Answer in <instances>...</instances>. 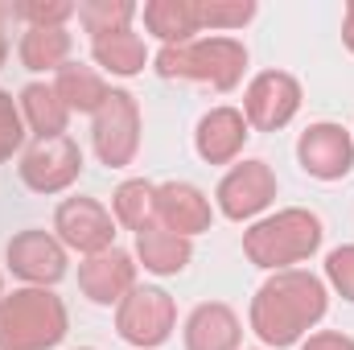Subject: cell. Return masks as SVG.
<instances>
[{"mask_svg": "<svg viewBox=\"0 0 354 350\" xmlns=\"http://www.w3.org/2000/svg\"><path fill=\"white\" fill-rule=\"evenodd\" d=\"M326 313H330V284L305 268H288V272H272L256 288L248 326L268 350H284L301 347Z\"/></svg>", "mask_w": 354, "mask_h": 350, "instance_id": "1", "label": "cell"}, {"mask_svg": "<svg viewBox=\"0 0 354 350\" xmlns=\"http://www.w3.org/2000/svg\"><path fill=\"white\" fill-rule=\"evenodd\" d=\"M322 239H326V227L313 210L284 206L276 214L256 219L243 231V256L264 272H288L297 264L313 260L322 252Z\"/></svg>", "mask_w": 354, "mask_h": 350, "instance_id": "2", "label": "cell"}, {"mask_svg": "<svg viewBox=\"0 0 354 350\" xmlns=\"http://www.w3.org/2000/svg\"><path fill=\"white\" fill-rule=\"evenodd\" d=\"M71 334L66 301L54 288H12L0 301V350H54Z\"/></svg>", "mask_w": 354, "mask_h": 350, "instance_id": "3", "label": "cell"}, {"mask_svg": "<svg viewBox=\"0 0 354 350\" xmlns=\"http://www.w3.org/2000/svg\"><path fill=\"white\" fill-rule=\"evenodd\" d=\"M153 71L161 79H185V83H202V87L235 91L243 83L248 71V46L235 37H194L185 46H161V54L153 58Z\"/></svg>", "mask_w": 354, "mask_h": 350, "instance_id": "4", "label": "cell"}, {"mask_svg": "<svg viewBox=\"0 0 354 350\" xmlns=\"http://www.w3.org/2000/svg\"><path fill=\"white\" fill-rule=\"evenodd\" d=\"M140 132H145V120H140L136 95L111 87L107 103L91 116V149H95L99 165L128 169L140 153Z\"/></svg>", "mask_w": 354, "mask_h": 350, "instance_id": "5", "label": "cell"}, {"mask_svg": "<svg viewBox=\"0 0 354 350\" xmlns=\"http://www.w3.org/2000/svg\"><path fill=\"white\" fill-rule=\"evenodd\" d=\"M177 330V301L157 284H136L115 305V334L136 350H157Z\"/></svg>", "mask_w": 354, "mask_h": 350, "instance_id": "6", "label": "cell"}, {"mask_svg": "<svg viewBox=\"0 0 354 350\" xmlns=\"http://www.w3.org/2000/svg\"><path fill=\"white\" fill-rule=\"evenodd\" d=\"M54 235L66 252H79L87 260L115 248V219L99 198H62L54 210Z\"/></svg>", "mask_w": 354, "mask_h": 350, "instance_id": "7", "label": "cell"}, {"mask_svg": "<svg viewBox=\"0 0 354 350\" xmlns=\"http://www.w3.org/2000/svg\"><path fill=\"white\" fill-rule=\"evenodd\" d=\"M276 190L280 185H276L272 165L252 157V161H239V165H231L223 174L218 190H214V206L231 223H252L276 202Z\"/></svg>", "mask_w": 354, "mask_h": 350, "instance_id": "8", "label": "cell"}, {"mask_svg": "<svg viewBox=\"0 0 354 350\" xmlns=\"http://www.w3.org/2000/svg\"><path fill=\"white\" fill-rule=\"evenodd\" d=\"M301 83L288 71H260L243 91V120L256 132H280L301 111Z\"/></svg>", "mask_w": 354, "mask_h": 350, "instance_id": "9", "label": "cell"}, {"mask_svg": "<svg viewBox=\"0 0 354 350\" xmlns=\"http://www.w3.org/2000/svg\"><path fill=\"white\" fill-rule=\"evenodd\" d=\"M17 174H21V181H25L33 194H62V190H71V185L83 177V149H79L71 136L33 140V145L21 153Z\"/></svg>", "mask_w": 354, "mask_h": 350, "instance_id": "10", "label": "cell"}, {"mask_svg": "<svg viewBox=\"0 0 354 350\" xmlns=\"http://www.w3.org/2000/svg\"><path fill=\"white\" fill-rule=\"evenodd\" d=\"M4 260H8V272L21 276L25 284H33V288H54V284L66 276V268H71V252L58 243L54 231L29 227V231H17V235L8 239Z\"/></svg>", "mask_w": 354, "mask_h": 350, "instance_id": "11", "label": "cell"}, {"mask_svg": "<svg viewBox=\"0 0 354 350\" xmlns=\"http://www.w3.org/2000/svg\"><path fill=\"white\" fill-rule=\"evenodd\" d=\"M297 165L317 181H342L354 169V136L334 124V120H317L297 136Z\"/></svg>", "mask_w": 354, "mask_h": 350, "instance_id": "12", "label": "cell"}, {"mask_svg": "<svg viewBox=\"0 0 354 350\" xmlns=\"http://www.w3.org/2000/svg\"><path fill=\"white\" fill-rule=\"evenodd\" d=\"M136 256L124 252V248H111V252H99L87 256L79 264V288L91 305H120L132 288H136Z\"/></svg>", "mask_w": 354, "mask_h": 350, "instance_id": "13", "label": "cell"}, {"mask_svg": "<svg viewBox=\"0 0 354 350\" xmlns=\"http://www.w3.org/2000/svg\"><path fill=\"white\" fill-rule=\"evenodd\" d=\"M248 136H252V128H248L243 111L223 103V107H210L198 120V128H194V153L206 165H235L239 153H243V145H248Z\"/></svg>", "mask_w": 354, "mask_h": 350, "instance_id": "14", "label": "cell"}, {"mask_svg": "<svg viewBox=\"0 0 354 350\" xmlns=\"http://www.w3.org/2000/svg\"><path fill=\"white\" fill-rule=\"evenodd\" d=\"M157 223L165 231H174V235L194 239V235L210 231L214 206L194 181H161L157 185Z\"/></svg>", "mask_w": 354, "mask_h": 350, "instance_id": "15", "label": "cell"}, {"mask_svg": "<svg viewBox=\"0 0 354 350\" xmlns=\"http://www.w3.org/2000/svg\"><path fill=\"white\" fill-rule=\"evenodd\" d=\"M181 342H185V350H243V322L231 305L202 301L185 317Z\"/></svg>", "mask_w": 354, "mask_h": 350, "instance_id": "16", "label": "cell"}, {"mask_svg": "<svg viewBox=\"0 0 354 350\" xmlns=\"http://www.w3.org/2000/svg\"><path fill=\"white\" fill-rule=\"evenodd\" d=\"M17 107H21L25 128H29L37 140H58V136H66L71 107L58 99L54 83H25L21 95H17Z\"/></svg>", "mask_w": 354, "mask_h": 350, "instance_id": "17", "label": "cell"}, {"mask_svg": "<svg viewBox=\"0 0 354 350\" xmlns=\"http://www.w3.org/2000/svg\"><path fill=\"white\" fill-rule=\"evenodd\" d=\"M189 260H194V239L165 231L161 223H153L136 235V264L153 276H177L189 268Z\"/></svg>", "mask_w": 354, "mask_h": 350, "instance_id": "18", "label": "cell"}, {"mask_svg": "<svg viewBox=\"0 0 354 350\" xmlns=\"http://www.w3.org/2000/svg\"><path fill=\"white\" fill-rule=\"evenodd\" d=\"M145 29L161 42V46H185L202 33L198 21V0H149L140 8Z\"/></svg>", "mask_w": 354, "mask_h": 350, "instance_id": "19", "label": "cell"}, {"mask_svg": "<svg viewBox=\"0 0 354 350\" xmlns=\"http://www.w3.org/2000/svg\"><path fill=\"white\" fill-rule=\"evenodd\" d=\"M91 58L99 71L115 75V79H136L145 66H149V46L140 33L132 29H120V33H107V37H95L91 42Z\"/></svg>", "mask_w": 354, "mask_h": 350, "instance_id": "20", "label": "cell"}, {"mask_svg": "<svg viewBox=\"0 0 354 350\" xmlns=\"http://www.w3.org/2000/svg\"><path fill=\"white\" fill-rule=\"evenodd\" d=\"M54 91H58V99L71 107V116L79 111V116H95L103 103H107V79L95 71V66H83V62H66L58 75H54Z\"/></svg>", "mask_w": 354, "mask_h": 350, "instance_id": "21", "label": "cell"}, {"mask_svg": "<svg viewBox=\"0 0 354 350\" xmlns=\"http://www.w3.org/2000/svg\"><path fill=\"white\" fill-rule=\"evenodd\" d=\"M111 219H115V227H124L132 235H140L145 227H153L157 223V185L145 181V177L120 181L115 194H111Z\"/></svg>", "mask_w": 354, "mask_h": 350, "instance_id": "22", "label": "cell"}, {"mask_svg": "<svg viewBox=\"0 0 354 350\" xmlns=\"http://www.w3.org/2000/svg\"><path fill=\"white\" fill-rule=\"evenodd\" d=\"M71 33L66 29H25L21 33V46H17V58L25 71L33 75H58L66 62H71Z\"/></svg>", "mask_w": 354, "mask_h": 350, "instance_id": "23", "label": "cell"}, {"mask_svg": "<svg viewBox=\"0 0 354 350\" xmlns=\"http://www.w3.org/2000/svg\"><path fill=\"white\" fill-rule=\"evenodd\" d=\"M136 4L132 0H83L79 4V25L95 37H107V33H120V29H132L136 21Z\"/></svg>", "mask_w": 354, "mask_h": 350, "instance_id": "24", "label": "cell"}, {"mask_svg": "<svg viewBox=\"0 0 354 350\" xmlns=\"http://www.w3.org/2000/svg\"><path fill=\"white\" fill-rule=\"evenodd\" d=\"M256 17V0H198V21H202V33H231V29H243L248 21Z\"/></svg>", "mask_w": 354, "mask_h": 350, "instance_id": "25", "label": "cell"}, {"mask_svg": "<svg viewBox=\"0 0 354 350\" xmlns=\"http://www.w3.org/2000/svg\"><path fill=\"white\" fill-rule=\"evenodd\" d=\"M17 21H25V29H66L71 17H79V4L71 0H12Z\"/></svg>", "mask_w": 354, "mask_h": 350, "instance_id": "26", "label": "cell"}, {"mask_svg": "<svg viewBox=\"0 0 354 350\" xmlns=\"http://www.w3.org/2000/svg\"><path fill=\"white\" fill-rule=\"evenodd\" d=\"M25 136H29V128H25V120H21L17 99H12L8 91H0V165H4L12 153H21Z\"/></svg>", "mask_w": 354, "mask_h": 350, "instance_id": "27", "label": "cell"}, {"mask_svg": "<svg viewBox=\"0 0 354 350\" xmlns=\"http://www.w3.org/2000/svg\"><path fill=\"white\" fill-rule=\"evenodd\" d=\"M326 284L354 305V243H342L326 256Z\"/></svg>", "mask_w": 354, "mask_h": 350, "instance_id": "28", "label": "cell"}, {"mask_svg": "<svg viewBox=\"0 0 354 350\" xmlns=\"http://www.w3.org/2000/svg\"><path fill=\"white\" fill-rule=\"evenodd\" d=\"M297 350H354V338L342 334V330H317V334H309Z\"/></svg>", "mask_w": 354, "mask_h": 350, "instance_id": "29", "label": "cell"}, {"mask_svg": "<svg viewBox=\"0 0 354 350\" xmlns=\"http://www.w3.org/2000/svg\"><path fill=\"white\" fill-rule=\"evenodd\" d=\"M8 21H17V12H12L8 0H0V66H4V58H8V37H4V25H8Z\"/></svg>", "mask_w": 354, "mask_h": 350, "instance_id": "30", "label": "cell"}, {"mask_svg": "<svg viewBox=\"0 0 354 350\" xmlns=\"http://www.w3.org/2000/svg\"><path fill=\"white\" fill-rule=\"evenodd\" d=\"M342 42H346V50L354 54V0L346 4V17H342Z\"/></svg>", "mask_w": 354, "mask_h": 350, "instance_id": "31", "label": "cell"}, {"mask_svg": "<svg viewBox=\"0 0 354 350\" xmlns=\"http://www.w3.org/2000/svg\"><path fill=\"white\" fill-rule=\"evenodd\" d=\"M0 301H4V276H0Z\"/></svg>", "mask_w": 354, "mask_h": 350, "instance_id": "32", "label": "cell"}, {"mask_svg": "<svg viewBox=\"0 0 354 350\" xmlns=\"http://www.w3.org/2000/svg\"><path fill=\"white\" fill-rule=\"evenodd\" d=\"M75 350H95V347H75Z\"/></svg>", "mask_w": 354, "mask_h": 350, "instance_id": "33", "label": "cell"}]
</instances>
